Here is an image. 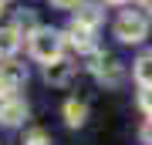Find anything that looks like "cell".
<instances>
[{"label": "cell", "mask_w": 152, "mask_h": 145, "mask_svg": "<svg viewBox=\"0 0 152 145\" xmlns=\"http://www.w3.org/2000/svg\"><path fill=\"white\" fill-rule=\"evenodd\" d=\"M51 4L61 7V10H71V7H78V4H81V0H51Z\"/></svg>", "instance_id": "obj_15"}, {"label": "cell", "mask_w": 152, "mask_h": 145, "mask_svg": "<svg viewBox=\"0 0 152 145\" xmlns=\"http://www.w3.org/2000/svg\"><path fill=\"white\" fill-rule=\"evenodd\" d=\"M61 51H64V37H61L58 31H51V27H37V31L31 34V58L51 64L54 58H61Z\"/></svg>", "instance_id": "obj_1"}, {"label": "cell", "mask_w": 152, "mask_h": 145, "mask_svg": "<svg viewBox=\"0 0 152 145\" xmlns=\"http://www.w3.org/2000/svg\"><path fill=\"white\" fill-rule=\"evenodd\" d=\"M24 118H27V105L20 98H4L0 101V122L4 125H20Z\"/></svg>", "instance_id": "obj_6"}, {"label": "cell", "mask_w": 152, "mask_h": 145, "mask_svg": "<svg viewBox=\"0 0 152 145\" xmlns=\"http://www.w3.org/2000/svg\"><path fill=\"white\" fill-rule=\"evenodd\" d=\"M85 115H88V108H85L81 101H68V105H64V118H68V125H71V128L85 125Z\"/></svg>", "instance_id": "obj_11"}, {"label": "cell", "mask_w": 152, "mask_h": 145, "mask_svg": "<svg viewBox=\"0 0 152 145\" xmlns=\"http://www.w3.org/2000/svg\"><path fill=\"white\" fill-rule=\"evenodd\" d=\"M139 4H142V7H145V10H152V0H139Z\"/></svg>", "instance_id": "obj_16"}, {"label": "cell", "mask_w": 152, "mask_h": 145, "mask_svg": "<svg viewBox=\"0 0 152 145\" xmlns=\"http://www.w3.org/2000/svg\"><path fill=\"white\" fill-rule=\"evenodd\" d=\"M139 105H142V111L152 118V88H142V95H139Z\"/></svg>", "instance_id": "obj_12"}, {"label": "cell", "mask_w": 152, "mask_h": 145, "mask_svg": "<svg viewBox=\"0 0 152 145\" xmlns=\"http://www.w3.org/2000/svg\"><path fill=\"white\" fill-rule=\"evenodd\" d=\"M132 71H135V81H139L142 88H152V51H149V54H142V58L135 61V68H132Z\"/></svg>", "instance_id": "obj_9"}, {"label": "cell", "mask_w": 152, "mask_h": 145, "mask_svg": "<svg viewBox=\"0 0 152 145\" xmlns=\"http://www.w3.org/2000/svg\"><path fill=\"white\" fill-rule=\"evenodd\" d=\"M27 145H48V135H44V132H31L27 135Z\"/></svg>", "instance_id": "obj_13"}, {"label": "cell", "mask_w": 152, "mask_h": 145, "mask_svg": "<svg viewBox=\"0 0 152 145\" xmlns=\"http://www.w3.org/2000/svg\"><path fill=\"white\" fill-rule=\"evenodd\" d=\"M108 4H125V0H108Z\"/></svg>", "instance_id": "obj_17"}, {"label": "cell", "mask_w": 152, "mask_h": 145, "mask_svg": "<svg viewBox=\"0 0 152 145\" xmlns=\"http://www.w3.org/2000/svg\"><path fill=\"white\" fill-rule=\"evenodd\" d=\"M91 71H95V78L102 81L105 88H115V85H122V64H118L115 58H95Z\"/></svg>", "instance_id": "obj_4"}, {"label": "cell", "mask_w": 152, "mask_h": 145, "mask_svg": "<svg viewBox=\"0 0 152 145\" xmlns=\"http://www.w3.org/2000/svg\"><path fill=\"white\" fill-rule=\"evenodd\" d=\"M4 4H7V0H4Z\"/></svg>", "instance_id": "obj_19"}, {"label": "cell", "mask_w": 152, "mask_h": 145, "mask_svg": "<svg viewBox=\"0 0 152 145\" xmlns=\"http://www.w3.org/2000/svg\"><path fill=\"white\" fill-rule=\"evenodd\" d=\"M68 34H71V44H75L78 51H91V31H88V27H81V24H71L68 27Z\"/></svg>", "instance_id": "obj_10"}, {"label": "cell", "mask_w": 152, "mask_h": 145, "mask_svg": "<svg viewBox=\"0 0 152 145\" xmlns=\"http://www.w3.org/2000/svg\"><path fill=\"white\" fill-rule=\"evenodd\" d=\"M24 81H27V68L17 61H4L0 64V98H10Z\"/></svg>", "instance_id": "obj_3"}, {"label": "cell", "mask_w": 152, "mask_h": 145, "mask_svg": "<svg viewBox=\"0 0 152 145\" xmlns=\"http://www.w3.org/2000/svg\"><path fill=\"white\" fill-rule=\"evenodd\" d=\"M0 14H4V0H0Z\"/></svg>", "instance_id": "obj_18"}, {"label": "cell", "mask_w": 152, "mask_h": 145, "mask_svg": "<svg viewBox=\"0 0 152 145\" xmlns=\"http://www.w3.org/2000/svg\"><path fill=\"white\" fill-rule=\"evenodd\" d=\"M75 24H81V27H88V31H95V27L102 24V10H98L95 4H78V17H75Z\"/></svg>", "instance_id": "obj_8"}, {"label": "cell", "mask_w": 152, "mask_h": 145, "mask_svg": "<svg viewBox=\"0 0 152 145\" xmlns=\"http://www.w3.org/2000/svg\"><path fill=\"white\" fill-rule=\"evenodd\" d=\"M142 142H145V145H152V118L142 125Z\"/></svg>", "instance_id": "obj_14"}, {"label": "cell", "mask_w": 152, "mask_h": 145, "mask_svg": "<svg viewBox=\"0 0 152 145\" xmlns=\"http://www.w3.org/2000/svg\"><path fill=\"white\" fill-rule=\"evenodd\" d=\"M44 78H48V85H68V81L75 78V61L54 58L51 64H44Z\"/></svg>", "instance_id": "obj_5"}, {"label": "cell", "mask_w": 152, "mask_h": 145, "mask_svg": "<svg viewBox=\"0 0 152 145\" xmlns=\"http://www.w3.org/2000/svg\"><path fill=\"white\" fill-rule=\"evenodd\" d=\"M149 34V20L135 10H125L118 20H115V37L125 41V44H142Z\"/></svg>", "instance_id": "obj_2"}, {"label": "cell", "mask_w": 152, "mask_h": 145, "mask_svg": "<svg viewBox=\"0 0 152 145\" xmlns=\"http://www.w3.org/2000/svg\"><path fill=\"white\" fill-rule=\"evenodd\" d=\"M17 47H20V31L17 27H0V58L4 61H10Z\"/></svg>", "instance_id": "obj_7"}]
</instances>
